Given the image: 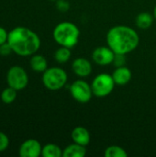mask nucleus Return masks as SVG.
<instances>
[{
	"label": "nucleus",
	"instance_id": "f3484780",
	"mask_svg": "<svg viewBox=\"0 0 156 157\" xmlns=\"http://www.w3.org/2000/svg\"><path fill=\"white\" fill-rule=\"evenodd\" d=\"M70 57H71L70 48L63 47V46H61L59 49H57L54 53V59L59 63H65L66 62L69 61Z\"/></svg>",
	"mask_w": 156,
	"mask_h": 157
},
{
	"label": "nucleus",
	"instance_id": "b1692460",
	"mask_svg": "<svg viewBox=\"0 0 156 157\" xmlns=\"http://www.w3.org/2000/svg\"><path fill=\"white\" fill-rule=\"evenodd\" d=\"M8 39V32L3 27H0V45L6 42Z\"/></svg>",
	"mask_w": 156,
	"mask_h": 157
},
{
	"label": "nucleus",
	"instance_id": "9b49d317",
	"mask_svg": "<svg viewBox=\"0 0 156 157\" xmlns=\"http://www.w3.org/2000/svg\"><path fill=\"white\" fill-rule=\"evenodd\" d=\"M131 71L125 65L117 67L112 74V77L115 84L119 86L127 85L131 79Z\"/></svg>",
	"mask_w": 156,
	"mask_h": 157
},
{
	"label": "nucleus",
	"instance_id": "412c9836",
	"mask_svg": "<svg viewBox=\"0 0 156 157\" xmlns=\"http://www.w3.org/2000/svg\"><path fill=\"white\" fill-rule=\"evenodd\" d=\"M125 62H126L125 54L115 53L114 60H113V63H114V65H115L116 67L124 66V65H125Z\"/></svg>",
	"mask_w": 156,
	"mask_h": 157
},
{
	"label": "nucleus",
	"instance_id": "4468645a",
	"mask_svg": "<svg viewBox=\"0 0 156 157\" xmlns=\"http://www.w3.org/2000/svg\"><path fill=\"white\" fill-rule=\"evenodd\" d=\"M29 64L31 69L38 73H43L48 68L47 60L40 54H33L30 58Z\"/></svg>",
	"mask_w": 156,
	"mask_h": 157
},
{
	"label": "nucleus",
	"instance_id": "a211bd4d",
	"mask_svg": "<svg viewBox=\"0 0 156 157\" xmlns=\"http://www.w3.org/2000/svg\"><path fill=\"white\" fill-rule=\"evenodd\" d=\"M17 91L15 88L13 87H6L5 88L2 93H1V100L3 103L5 104H11L13 103L16 98H17Z\"/></svg>",
	"mask_w": 156,
	"mask_h": 157
},
{
	"label": "nucleus",
	"instance_id": "5701e85b",
	"mask_svg": "<svg viewBox=\"0 0 156 157\" xmlns=\"http://www.w3.org/2000/svg\"><path fill=\"white\" fill-rule=\"evenodd\" d=\"M56 6H57L58 10H60L62 12H66L69 9L70 5H69L68 1H66V0H57Z\"/></svg>",
	"mask_w": 156,
	"mask_h": 157
},
{
	"label": "nucleus",
	"instance_id": "20e7f679",
	"mask_svg": "<svg viewBox=\"0 0 156 157\" xmlns=\"http://www.w3.org/2000/svg\"><path fill=\"white\" fill-rule=\"evenodd\" d=\"M42 83L44 86L51 91L63 88L67 83V74L60 67L47 68L42 75Z\"/></svg>",
	"mask_w": 156,
	"mask_h": 157
},
{
	"label": "nucleus",
	"instance_id": "dca6fc26",
	"mask_svg": "<svg viewBox=\"0 0 156 157\" xmlns=\"http://www.w3.org/2000/svg\"><path fill=\"white\" fill-rule=\"evenodd\" d=\"M41 155L43 157L63 156V150L54 144H47L42 147Z\"/></svg>",
	"mask_w": 156,
	"mask_h": 157
},
{
	"label": "nucleus",
	"instance_id": "9d476101",
	"mask_svg": "<svg viewBox=\"0 0 156 157\" xmlns=\"http://www.w3.org/2000/svg\"><path fill=\"white\" fill-rule=\"evenodd\" d=\"M73 72L79 77H86L92 72V64L86 58H77L72 63Z\"/></svg>",
	"mask_w": 156,
	"mask_h": 157
},
{
	"label": "nucleus",
	"instance_id": "6ab92c4d",
	"mask_svg": "<svg viewBox=\"0 0 156 157\" xmlns=\"http://www.w3.org/2000/svg\"><path fill=\"white\" fill-rule=\"evenodd\" d=\"M105 156L106 157H127V152L120 146L118 145H111L108 146L105 151Z\"/></svg>",
	"mask_w": 156,
	"mask_h": 157
},
{
	"label": "nucleus",
	"instance_id": "aec40b11",
	"mask_svg": "<svg viewBox=\"0 0 156 157\" xmlns=\"http://www.w3.org/2000/svg\"><path fill=\"white\" fill-rule=\"evenodd\" d=\"M9 145V139L7 135L2 132H0V153L6 151Z\"/></svg>",
	"mask_w": 156,
	"mask_h": 157
},
{
	"label": "nucleus",
	"instance_id": "a878e982",
	"mask_svg": "<svg viewBox=\"0 0 156 157\" xmlns=\"http://www.w3.org/2000/svg\"><path fill=\"white\" fill-rule=\"evenodd\" d=\"M51 1H57V0H51Z\"/></svg>",
	"mask_w": 156,
	"mask_h": 157
},
{
	"label": "nucleus",
	"instance_id": "0eeeda50",
	"mask_svg": "<svg viewBox=\"0 0 156 157\" xmlns=\"http://www.w3.org/2000/svg\"><path fill=\"white\" fill-rule=\"evenodd\" d=\"M70 93L74 100L83 104L89 102L93 96L91 85L84 80L74 81L70 86Z\"/></svg>",
	"mask_w": 156,
	"mask_h": 157
},
{
	"label": "nucleus",
	"instance_id": "f257e3e1",
	"mask_svg": "<svg viewBox=\"0 0 156 157\" xmlns=\"http://www.w3.org/2000/svg\"><path fill=\"white\" fill-rule=\"evenodd\" d=\"M7 42L13 52L19 56L35 54L40 47V40L36 32L26 27H17L8 32Z\"/></svg>",
	"mask_w": 156,
	"mask_h": 157
},
{
	"label": "nucleus",
	"instance_id": "2eb2a0df",
	"mask_svg": "<svg viewBox=\"0 0 156 157\" xmlns=\"http://www.w3.org/2000/svg\"><path fill=\"white\" fill-rule=\"evenodd\" d=\"M154 20V17L153 15H151L150 13L143 12L136 17V25L140 29H146L153 25Z\"/></svg>",
	"mask_w": 156,
	"mask_h": 157
},
{
	"label": "nucleus",
	"instance_id": "1a4fd4ad",
	"mask_svg": "<svg viewBox=\"0 0 156 157\" xmlns=\"http://www.w3.org/2000/svg\"><path fill=\"white\" fill-rule=\"evenodd\" d=\"M42 147L39 141L35 139H28L24 141L18 150L21 157H39L41 155Z\"/></svg>",
	"mask_w": 156,
	"mask_h": 157
},
{
	"label": "nucleus",
	"instance_id": "7ed1b4c3",
	"mask_svg": "<svg viewBox=\"0 0 156 157\" xmlns=\"http://www.w3.org/2000/svg\"><path fill=\"white\" fill-rule=\"evenodd\" d=\"M52 36L60 46L71 49L77 44L80 37V30L75 24L69 21H63L56 25Z\"/></svg>",
	"mask_w": 156,
	"mask_h": 157
},
{
	"label": "nucleus",
	"instance_id": "6e6552de",
	"mask_svg": "<svg viewBox=\"0 0 156 157\" xmlns=\"http://www.w3.org/2000/svg\"><path fill=\"white\" fill-rule=\"evenodd\" d=\"M115 52L108 46H100L94 50L92 53V59L93 61L98 64V65H108L110 63H113Z\"/></svg>",
	"mask_w": 156,
	"mask_h": 157
},
{
	"label": "nucleus",
	"instance_id": "423d86ee",
	"mask_svg": "<svg viewBox=\"0 0 156 157\" xmlns=\"http://www.w3.org/2000/svg\"><path fill=\"white\" fill-rule=\"evenodd\" d=\"M6 82L8 86L19 91L24 89L29 84V76L26 70L18 65L10 67L6 74Z\"/></svg>",
	"mask_w": 156,
	"mask_h": 157
},
{
	"label": "nucleus",
	"instance_id": "f03ea898",
	"mask_svg": "<svg viewBox=\"0 0 156 157\" xmlns=\"http://www.w3.org/2000/svg\"><path fill=\"white\" fill-rule=\"evenodd\" d=\"M139 42L140 38L138 33L128 26H115L107 33L108 46L115 53L127 54L134 51Z\"/></svg>",
	"mask_w": 156,
	"mask_h": 157
},
{
	"label": "nucleus",
	"instance_id": "f8f14e48",
	"mask_svg": "<svg viewBox=\"0 0 156 157\" xmlns=\"http://www.w3.org/2000/svg\"><path fill=\"white\" fill-rule=\"evenodd\" d=\"M71 137L74 143L86 146L90 143V133L87 129L82 126L75 127L71 133Z\"/></svg>",
	"mask_w": 156,
	"mask_h": 157
},
{
	"label": "nucleus",
	"instance_id": "ddd939ff",
	"mask_svg": "<svg viewBox=\"0 0 156 157\" xmlns=\"http://www.w3.org/2000/svg\"><path fill=\"white\" fill-rule=\"evenodd\" d=\"M86 155V146L75 143L68 145L63 150V157H84Z\"/></svg>",
	"mask_w": 156,
	"mask_h": 157
},
{
	"label": "nucleus",
	"instance_id": "4be33fe9",
	"mask_svg": "<svg viewBox=\"0 0 156 157\" xmlns=\"http://www.w3.org/2000/svg\"><path fill=\"white\" fill-rule=\"evenodd\" d=\"M11 52H13V51H12V48H11L10 44L7 41L0 45V55H2V56H7Z\"/></svg>",
	"mask_w": 156,
	"mask_h": 157
},
{
	"label": "nucleus",
	"instance_id": "39448f33",
	"mask_svg": "<svg viewBox=\"0 0 156 157\" xmlns=\"http://www.w3.org/2000/svg\"><path fill=\"white\" fill-rule=\"evenodd\" d=\"M115 82L112 75L102 73L97 75L91 83V88L93 95L98 98H104L108 96L114 89Z\"/></svg>",
	"mask_w": 156,
	"mask_h": 157
},
{
	"label": "nucleus",
	"instance_id": "393cba45",
	"mask_svg": "<svg viewBox=\"0 0 156 157\" xmlns=\"http://www.w3.org/2000/svg\"><path fill=\"white\" fill-rule=\"evenodd\" d=\"M154 18L156 19V6L155 7H154Z\"/></svg>",
	"mask_w": 156,
	"mask_h": 157
}]
</instances>
